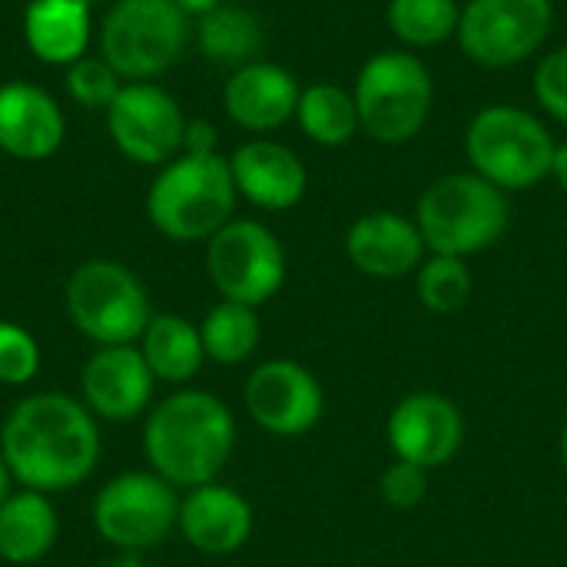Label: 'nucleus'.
I'll list each match as a JSON object with an SVG mask.
<instances>
[{"label":"nucleus","instance_id":"f257e3e1","mask_svg":"<svg viewBox=\"0 0 567 567\" xmlns=\"http://www.w3.org/2000/svg\"><path fill=\"white\" fill-rule=\"evenodd\" d=\"M96 415L63 392L23 395L0 429V455L20 488L60 495L86 482L100 462Z\"/></svg>","mask_w":567,"mask_h":567},{"label":"nucleus","instance_id":"f03ea898","mask_svg":"<svg viewBox=\"0 0 567 567\" xmlns=\"http://www.w3.org/2000/svg\"><path fill=\"white\" fill-rule=\"evenodd\" d=\"M236 452V419L229 405L203 389H179L150 409L143 455L173 488H199L219 478Z\"/></svg>","mask_w":567,"mask_h":567},{"label":"nucleus","instance_id":"7ed1b4c3","mask_svg":"<svg viewBox=\"0 0 567 567\" xmlns=\"http://www.w3.org/2000/svg\"><path fill=\"white\" fill-rule=\"evenodd\" d=\"M412 219L429 252L468 259L492 249L508 233L512 203L505 189L475 169H455L425 186Z\"/></svg>","mask_w":567,"mask_h":567},{"label":"nucleus","instance_id":"20e7f679","mask_svg":"<svg viewBox=\"0 0 567 567\" xmlns=\"http://www.w3.org/2000/svg\"><path fill=\"white\" fill-rule=\"evenodd\" d=\"M229 159L219 153H183L163 166L146 193L150 223L176 243L213 239L236 209Z\"/></svg>","mask_w":567,"mask_h":567},{"label":"nucleus","instance_id":"39448f33","mask_svg":"<svg viewBox=\"0 0 567 567\" xmlns=\"http://www.w3.org/2000/svg\"><path fill=\"white\" fill-rule=\"evenodd\" d=\"M352 96L362 133L399 146L425 130L435 106V80L415 50H379L359 66Z\"/></svg>","mask_w":567,"mask_h":567},{"label":"nucleus","instance_id":"423d86ee","mask_svg":"<svg viewBox=\"0 0 567 567\" xmlns=\"http://www.w3.org/2000/svg\"><path fill=\"white\" fill-rule=\"evenodd\" d=\"M555 146L545 120L515 103L482 106L465 130L468 166L505 193H525L545 183Z\"/></svg>","mask_w":567,"mask_h":567},{"label":"nucleus","instance_id":"0eeeda50","mask_svg":"<svg viewBox=\"0 0 567 567\" xmlns=\"http://www.w3.org/2000/svg\"><path fill=\"white\" fill-rule=\"evenodd\" d=\"M63 302L76 332L96 346H133L153 319L146 286L113 259L76 266L66 279Z\"/></svg>","mask_w":567,"mask_h":567},{"label":"nucleus","instance_id":"6e6552de","mask_svg":"<svg viewBox=\"0 0 567 567\" xmlns=\"http://www.w3.org/2000/svg\"><path fill=\"white\" fill-rule=\"evenodd\" d=\"M179 495L156 472H123L93 498L96 535L120 551H150L179 525Z\"/></svg>","mask_w":567,"mask_h":567},{"label":"nucleus","instance_id":"1a4fd4ad","mask_svg":"<svg viewBox=\"0 0 567 567\" xmlns=\"http://www.w3.org/2000/svg\"><path fill=\"white\" fill-rule=\"evenodd\" d=\"M186 47V13L176 0H116L103 20V60L130 80H146L176 63Z\"/></svg>","mask_w":567,"mask_h":567},{"label":"nucleus","instance_id":"9d476101","mask_svg":"<svg viewBox=\"0 0 567 567\" xmlns=\"http://www.w3.org/2000/svg\"><path fill=\"white\" fill-rule=\"evenodd\" d=\"M551 27V0H468L455 40L472 63L508 70L532 60L548 43Z\"/></svg>","mask_w":567,"mask_h":567},{"label":"nucleus","instance_id":"9b49d317","mask_svg":"<svg viewBox=\"0 0 567 567\" xmlns=\"http://www.w3.org/2000/svg\"><path fill=\"white\" fill-rule=\"evenodd\" d=\"M286 269L279 236L256 219H229L206 249V272L226 302L259 309L282 289Z\"/></svg>","mask_w":567,"mask_h":567},{"label":"nucleus","instance_id":"f8f14e48","mask_svg":"<svg viewBox=\"0 0 567 567\" xmlns=\"http://www.w3.org/2000/svg\"><path fill=\"white\" fill-rule=\"evenodd\" d=\"M110 136L123 156L143 166H163L176 159L186 136L179 103L156 83L133 80L106 106Z\"/></svg>","mask_w":567,"mask_h":567},{"label":"nucleus","instance_id":"ddd939ff","mask_svg":"<svg viewBox=\"0 0 567 567\" xmlns=\"http://www.w3.org/2000/svg\"><path fill=\"white\" fill-rule=\"evenodd\" d=\"M243 402L249 419L276 439L312 432L326 412L322 382L296 359H269L256 365L246 379Z\"/></svg>","mask_w":567,"mask_h":567},{"label":"nucleus","instance_id":"4468645a","mask_svg":"<svg viewBox=\"0 0 567 567\" xmlns=\"http://www.w3.org/2000/svg\"><path fill=\"white\" fill-rule=\"evenodd\" d=\"M385 439L395 458L429 472L445 468L465 445L462 409L442 392H412L385 419Z\"/></svg>","mask_w":567,"mask_h":567},{"label":"nucleus","instance_id":"2eb2a0df","mask_svg":"<svg viewBox=\"0 0 567 567\" xmlns=\"http://www.w3.org/2000/svg\"><path fill=\"white\" fill-rule=\"evenodd\" d=\"M153 372L136 346H100L80 375L83 405L103 422L140 419L153 402Z\"/></svg>","mask_w":567,"mask_h":567},{"label":"nucleus","instance_id":"dca6fc26","mask_svg":"<svg viewBox=\"0 0 567 567\" xmlns=\"http://www.w3.org/2000/svg\"><path fill=\"white\" fill-rule=\"evenodd\" d=\"M346 259L369 279H402L419 272L429 246L419 223L395 209H372L346 229Z\"/></svg>","mask_w":567,"mask_h":567},{"label":"nucleus","instance_id":"f3484780","mask_svg":"<svg viewBox=\"0 0 567 567\" xmlns=\"http://www.w3.org/2000/svg\"><path fill=\"white\" fill-rule=\"evenodd\" d=\"M252 525L256 515L246 495L219 482L189 488L186 498L179 502L176 528L183 532L186 545L196 548L199 555H213V558L236 555L252 538Z\"/></svg>","mask_w":567,"mask_h":567},{"label":"nucleus","instance_id":"a211bd4d","mask_svg":"<svg viewBox=\"0 0 567 567\" xmlns=\"http://www.w3.org/2000/svg\"><path fill=\"white\" fill-rule=\"evenodd\" d=\"M229 169L236 193L269 213H286L299 206L309 186L306 163L286 143L266 136L236 146V153L229 156Z\"/></svg>","mask_w":567,"mask_h":567},{"label":"nucleus","instance_id":"6ab92c4d","mask_svg":"<svg viewBox=\"0 0 567 567\" xmlns=\"http://www.w3.org/2000/svg\"><path fill=\"white\" fill-rule=\"evenodd\" d=\"M299 93L302 86L286 66L269 60H252L226 80L223 106L236 126L262 136L296 120Z\"/></svg>","mask_w":567,"mask_h":567},{"label":"nucleus","instance_id":"aec40b11","mask_svg":"<svg viewBox=\"0 0 567 567\" xmlns=\"http://www.w3.org/2000/svg\"><path fill=\"white\" fill-rule=\"evenodd\" d=\"M66 133L63 113L50 93L33 83H3L0 86V150L37 163L60 150Z\"/></svg>","mask_w":567,"mask_h":567},{"label":"nucleus","instance_id":"412c9836","mask_svg":"<svg viewBox=\"0 0 567 567\" xmlns=\"http://www.w3.org/2000/svg\"><path fill=\"white\" fill-rule=\"evenodd\" d=\"M23 37L37 60L70 66L90 43V0H30Z\"/></svg>","mask_w":567,"mask_h":567},{"label":"nucleus","instance_id":"4be33fe9","mask_svg":"<svg viewBox=\"0 0 567 567\" xmlns=\"http://www.w3.org/2000/svg\"><path fill=\"white\" fill-rule=\"evenodd\" d=\"M60 535L50 495L20 488L0 505V561L27 567L43 561Z\"/></svg>","mask_w":567,"mask_h":567},{"label":"nucleus","instance_id":"5701e85b","mask_svg":"<svg viewBox=\"0 0 567 567\" xmlns=\"http://www.w3.org/2000/svg\"><path fill=\"white\" fill-rule=\"evenodd\" d=\"M140 352H143L153 379L166 382V385H183V382L196 379V372L206 362L199 326H193L189 319L173 316V312H159L150 319V326L140 339Z\"/></svg>","mask_w":567,"mask_h":567},{"label":"nucleus","instance_id":"b1692460","mask_svg":"<svg viewBox=\"0 0 567 567\" xmlns=\"http://www.w3.org/2000/svg\"><path fill=\"white\" fill-rule=\"evenodd\" d=\"M296 123L306 133V140H312L316 146H326V150L346 146L349 140H355V133H362L355 96H352V90H346L339 83L302 86L299 106H296Z\"/></svg>","mask_w":567,"mask_h":567},{"label":"nucleus","instance_id":"393cba45","mask_svg":"<svg viewBox=\"0 0 567 567\" xmlns=\"http://www.w3.org/2000/svg\"><path fill=\"white\" fill-rule=\"evenodd\" d=\"M262 40H266L262 23L246 7L219 3L216 10L199 17V50L213 63L239 70L256 60V53L262 50Z\"/></svg>","mask_w":567,"mask_h":567},{"label":"nucleus","instance_id":"a878e982","mask_svg":"<svg viewBox=\"0 0 567 567\" xmlns=\"http://www.w3.org/2000/svg\"><path fill=\"white\" fill-rule=\"evenodd\" d=\"M206 359L216 365H243L256 355L262 342V322L252 306L243 302H216L199 322Z\"/></svg>","mask_w":567,"mask_h":567},{"label":"nucleus","instance_id":"bb28decb","mask_svg":"<svg viewBox=\"0 0 567 567\" xmlns=\"http://www.w3.org/2000/svg\"><path fill=\"white\" fill-rule=\"evenodd\" d=\"M385 20L405 50H432L458 33V0H389Z\"/></svg>","mask_w":567,"mask_h":567},{"label":"nucleus","instance_id":"cd10ccee","mask_svg":"<svg viewBox=\"0 0 567 567\" xmlns=\"http://www.w3.org/2000/svg\"><path fill=\"white\" fill-rule=\"evenodd\" d=\"M415 292L422 309H429L432 316L462 312L472 299V269L458 256L429 252L415 272Z\"/></svg>","mask_w":567,"mask_h":567},{"label":"nucleus","instance_id":"c85d7f7f","mask_svg":"<svg viewBox=\"0 0 567 567\" xmlns=\"http://www.w3.org/2000/svg\"><path fill=\"white\" fill-rule=\"evenodd\" d=\"M120 90H123L120 73H116L106 60L80 56V60L70 63V70H66V93H70L76 103H83L86 110L110 106V103L116 100Z\"/></svg>","mask_w":567,"mask_h":567},{"label":"nucleus","instance_id":"c756f323","mask_svg":"<svg viewBox=\"0 0 567 567\" xmlns=\"http://www.w3.org/2000/svg\"><path fill=\"white\" fill-rule=\"evenodd\" d=\"M37 372H40L37 339L17 322H0V382L27 385L37 379Z\"/></svg>","mask_w":567,"mask_h":567},{"label":"nucleus","instance_id":"7c9ffc66","mask_svg":"<svg viewBox=\"0 0 567 567\" xmlns=\"http://www.w3.org/2000/svg\"><path fill=\"white\" fill-rule=\"evenodd\" d=\"M532 93L535 103L558 123L567 126V43L548 50L535 73H532Z\"/></svg>","mask_w":567,"mask_h":567},{"label":"nucleus","instance_id":"2f4dec72","mask_svg":"<svg viewBox=\"0 0 567 567\" xmlns=\"http://www.w3.org/2000/svg\"><path fill=\"white\" fill-rule=\"evenodd\" d=\"M429 475H432L429 468L395 458V462L382 472V478H379V495H382V502H385L389 508H395V512H412V508H419V505L425 502V495H429Z\"/></svg>","mask_w":567,"mask_h":567},{"label":"nucleus","instance_id":"473e14b6","mask_svg":"<svg viewBox=\"0 0 567 567\" xmlns=\"http://www.w3.org/2000/svg\"><path fill=\"white\" fill-rule=\"evenodd\" d=\"M183 153H216V126H213V123H206V120H193V123H186Z\"/></svg>","mask_w":567,"mask_h":567},{"label":"nucleus","instance_id":"72a5a7b5","mask_svg":"<svg viewBox=\"0 0 567 567\" xmlns=\"http://www.w3.org/2000/svg\"><path fill=\"white\" fill-rule=\"evenodd\" d=\"M548 179H555V183H558V186L567 193V140L555 146V156H551V176H548Z\"/></svg>","mask_w":567,"mask_h":567},{"label":"nucleus","instance_id":"f704fd0d","mask_svg":"<svg viewBox=\"0 0 567 567\" xmlns=\"http://www.w3.org/2000/svg\"><path fill=\"white\" fill-rule=\"evenodd\" d=\"M219 3H223V0H176V7H179L186 17H189V13H193V17H203V13L216 10Z\"/></svg>","mask_w":567,"mask_h":567},{"label":"nucleus","instance_id":"c9c22d12","mask_svg":"<svg viewBox=\"0 0 567 567\" xmlns=\"http://www.w3.org/2000/svg\"><path fill=\"white\" fill-rule=\"evenodd\" d=\"M13 475H10V468H7V462H3V455H0V505L13 495Z\"/></svg>","mask_w":567,"mask_h":567},{"label":"nucleus","instance_id":"e433bc0d","mask_svg":"<svg viewBox=\"0 0 567 567\" xmlns=\"http://www.w3.org/2000/svg\"><path fill=\"white\" fill-rule=\"evenodd\" d=\"M558 452H561V465H565L567 472V422L565 429H561V439H558Z\"/></svg>","mask_w":567,"mask_h":567}]
</instances>
